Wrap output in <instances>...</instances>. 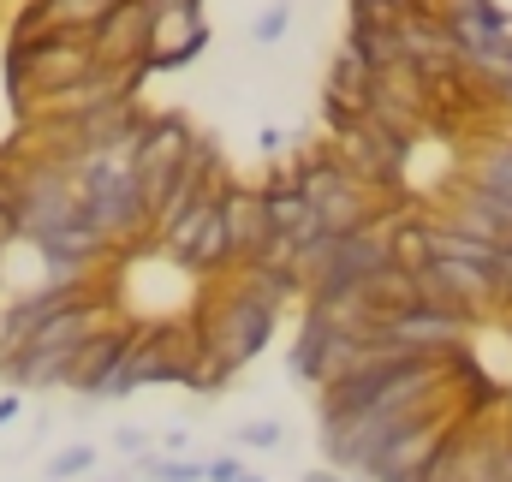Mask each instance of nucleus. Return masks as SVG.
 <instances>
[{
  "instance_id": "f257e3e1",
  "label": "nucleus",
  "mask_w": 512,
  "mask_h": 482,
  "mask_svg": "<svg viewBox=\"0 0 512 482\" xmlns=\"http://www.w3.org/2000/svg\"><path fill=\"white\" fill-rule=\"evenodd\" d=\"M108 328V304H72V310H60L54 322H42L12 358H0V375L12 381V387H66V375H72V358L96 340Z\"/></svg>"
},
{
  "instance_id": "f03ea898",
  "label": "nucleus",
  "mask_w": 512,
  "mask_h": 482,
  "mask_svg": "<svg viewBox=\"0 0 512 482\" xmlns=\"http://www.w3.org/2000/svg\"><path fill=\"white\" fill-rule=\"evenodd\" d=\"M197 328H203V358H215L221 369H239V363H251L256 352H268L280 316L262 310V304H251V298H239V292H227Z\"/></svg>"
},
{
  "instance_id": "7ed1b4c3",
  "label": "nucleus",
  "mask_w": 512,
  "mask_h": 482,
  "mask_svg": "<svg viewBox=\"0 0 512 482\" xmlns=\"http://www.w3.org/2000/svg\"><path fill=\"white\" fill-rule=\"evenodd\" d=\"M453 417H459V405H453V399L429 405V411H423V417H417V423H411L405 435H393L382 453H376V459L364 465V477H370V482H417V471H423V465L435 459V447L447 441Z\"/></svg>"
},
{
  "instance_id": "20e7f679",
  "label": "nucleus",
  "mask_w": 512,
  "mask_h": 482,
  "mask_svg": "<svg viewBox=\"0 0 512 482\" xmlns=\"http://www.w3.org/2000/svg\"><path fill=\"white\" fill-rule=\"evenodd\" d=\"M72 221H78V185L66 167H36L30 179H18V239L42 244Z\"/></svg>"
},
{
  "instance_id": "39448f33",
  "label": "nucleus",
  "mask_w": 512,
  "mask_h": 482,
  "mask_svg": "<svg viewBox=\"0 0 512 482\" xmlns=\"http://www.w3.org/2000/svg\"><path fill=\"white\" fill-rule=\"evenodd\" d=\"M387 262V227L382 221H370V227H358V233H346V239L334 244V262H328V274L310 286V304H340V298H352L370 274H382Z\"/></svg>"
},
{
  "instance_id": "423d86ee",
  "label": "nucleus",
  "mask_w": 512,
  "mask_h": 482,
  "mask_svg": "<svg viewBox=\"0 0 512 482\" xmlns=\"http://www.w3.org/2000/svg\"><path fill=\"white\" fill-rule=\"evenodd\" d=\"M191 143H197V131L179 120V114H161V120L143 125V143H137V161H131V173H137V185H143V203H149V221H155V203H161V191H167V179L185 167V155H191Z\"/></svg>"
},
{
  "instance_id": "0eeeda50",
  "label": "nucleus",
  "mask_w": 512,
  "mask_h": 482,
  "mask_svg": "<svg viewBox=\"0 0 512 482\" xmlns=\"http://www.w3.org/2000/svg\"><path fill=\"white\" fill-rule=\"evenodd\" d=\"M149 30H155V12H149L143 0H114V6L102 12V24L90 30V60H96V66H114V72L143 66Z\"/></svg>"
},
{
  "instance_id": "6e6552de",
  "label": "nucleus",
  "mask_w": 512,
  "mask_h": 482,
  "mask_svg": "<svg viewBox=\"0 0 512 482\" xmlns=\"http://www.w3.org/2000/svg\"><path fill=\"white\" fill-rule=\"evenodd\" d=\"M471 334V316H453V310H429V304H411L405 316L387 322V340L411 346L417 358H447L453 346H465Z\"/></svg>"
},
{
  "instance_id": "1a4fd4ad",
  "label": "nucleus",
  "mask_w": 512,
  "mask_h": 482,
  "mask_svg": "<svg viewBox=\"0 0 512 482\" xmlns=\"http://www.w3.org/2000/svg\"><path fill=\"white\" fill-rule=\"evenodd\" d=\"M72 304H90V286H36L30 298H18V304L6 310V322H0V352L12 358L42 322H54V316L72 310Z\"/></svg>"
},
{
  "instance_id": "9d476101",
  "label": "nucleus",
  "mask_w": 512,
  "mask_h": 482,
  "mask_svg": "<svg viewBox=\"0 0 512 482\" xmlns=\"http://www.w3.org/2000/svg\"><path fill=\"white\" fill-rule=\"evenodd\" d=\"M203 42H209L203 12H197V6H167V12H155V30H149V54H143V66H179V60L203 54Z\"/></svg>"
},
{
  "instance_id": "9b49d317",
  "label": "nucleus",
  "mask_w": 512,
  "mask_h": 482,
  "mask_svg": "<svg viewBox=\"0 0 512 482\" xmlns=\"http://www.w3.org/2000/svg\"><path fill=\"white\" fill-rule=\"evenodd\" d=\"M131 328H102L78 358H72V375H66V387L72 393H84V399H102L108 393V381L120 375V363H126V352H131Z\"/></svg>"
},
{
  "instance_id": "f8f14e48",
  "label": "nucleus",
  "mask_w": 512,
  "mask_h": 482,
  "mask_svg": "<svg viewBox=\"0 0 512 482\" xmlns=\"http://www.w3.org/2000/svg\"><path fill=\"white\" fill-rule=\"evenodd\" d=\"M221 233H227V268L256 262V250L268 239V209H262V197L227 185V197H221Z\"/></svg>"
},
{
  "instance_id": "ddd939ff",
  "label": "nucleus",
  "mask_w": 512,
  "mask_h": 482,
  "mask_svg": "<svg viewBox=\"0 0 512 482\" xmlns=\"http://www.w3.org/2000/svg\"><path fill=\"white\" fill-rule=\"evenodd\" d=\"M358 298L370 304V316L376 322H393V316H405L411 304H417V286H411V268H399V262H387L382 274H370L364 286H358Z\"/></svg>"
},
{
  "instance_id": "4468645a",
  "label": "nucleus",
  "mask_w": 512,
  "mask_h": 482,
  "mask_svg": "<svg viewBox=\"0 0 512 482\" xmlns=\"http://www.w3.org/2000/svg\"><path fill=\"white\" fill-rule=\"evenodd\" d=\"M233 292L280 316V304H292L304 286L292 280V268H262V262H245V268H233Z\"/></svg>"
},
{
  "instance_id": "2eb2a0df",
  "label": "nucleus",
  "mask_w": 512,
  "mask_h": 482,
  "mask_svg": "<svg viewBox=\"0 0 512 482\" xmlns=\"http://www.w3.org/2000/svg\"><path fill=\"white\" fill-rule=\"evenodd\" d=\"M292 185H298V197L310 203V209H328L334 197H346V191H358V179L334 161V155H316V161H304L298 173H292Z\"/></svg>"
},
{
  "instance_id": "dca6fc26",
  "label": "nucleus",
  "mask_w": 512,
  "mask_h": 482,
  "mask_svg": "<svg viewBox=\"0 0 512 482\" xmlns=\"http://www.w3.org/2000/svg\"><path fill=\"white\" fill-rule=\"evenodd\" d=\"M322 352H328V322H322V310H304V328H298V340H292V375L304 381V387H316L322 381Z\"/></svg>"
},
{
  "instance_id": "f3484780",
  "label": "nucleus",
  "mask_w": 512,
  "mask_h": 482,
  "mask_svg": "<svg viewBox=\"0 0 512 482\" xmlns=\"http://www.w3.org/2000/svg\"><path fill=\"white\" fill-rule=\"evenodd\" d=\"M346 48H352V54H358L376 78H382V72H393V66H405L399 36H393L387 24H352V42H346Z\"/></svg>"
},
{
  "instance_id": "a211bd4d",
  "label": "nucleus",
  "mask_w": 512,
  "mask_h": 482,
  "mask_svg": "<svg viewBox=\"0 0 512 482\" xmlns=\"http://www.w3.org/2000/svg\"><path fill=\"white\" fill-rule=\"evenodd\" d=\"M137 477H149V482H209L197 459H167V453H149V459L137 465Z\"/></svg>"
},
{
  "instance_id": "6ab92c4d",
  "label": "nucleus",
  "mask_w": 512,
  "mask_h": 482,
  "mask_svg": "<svg viewBox=\"0 0 512 482\" xmlns=\"http://www.w3.org/2000/svg\"><path fill=\"white\" fill-rule=\"evenodd\" d=\"M84 471H96V447H66V453L48 459V482H72Z\"/></svg>"
},
{
  "instance_id": "aec40b11",
  "label": "nucleus",
  "mask_w": 512,
  "mask_h": 482,
  "mask_svg": "<svg viewBox=\"0 0 512 482\" xmlns=\"http://www.w3.org/2000/svg\"><path fill=\"white\" fill-rule=\"evenodd\" d=\"M411 6H417V0H352V12H358L352 24H387V30H393Z\"/></svg>"
},
{
  "instance_id": "412c9836",
  "label": "nucleus",
  "mask_w": 512,
  "mask_h": 482,
  "mask_svg": "<svg viewBox=\"0 0 512 482\" xmlns=\"http://www.w3.org/2000/svg\"><path fill=\"white\" fill-rule=\"evenodd\" d=\"M280 441H286L280 423H245V429H233V447H256V453H280Z\"/></svg>"
},
{
  "instance_id": "4be33fe9",
  "label": "nucleus",
  "mask_w": 512,
  "mask_h": 482,
  "mask_svg": "<svg viewBox=\"0 0 512 482\" xmlns=\"http://www.w3.org/2000/svg\"><path fill=\"white\" fill-rule=\"evenodd\" d=\"M286 30H292V6H286V0H280V6H262V12H256V24H251L256 42H280Z\"/></svg>"
},
{
  "instance_id": "5701e85b",
  "label": "nucleus",
  "mask_w": 512,
  "mask_h": 482,
  "mask_svg": "<svg viewBox=\"0 0 512 482\" xmlns=\"http://www.w3.org/2000/svg\"><path fill=\"white\" fill-rule=\"evenodd\" d=\"M114 447H120V453H126V459H137V465H143V459H149V453H155V435H149V429H114Z\"/></svg>"
},
{
  "instance_id": "b1692460",
  "label": "nucleus",
  "mask_w": 512,
  "mask_h": 482,
  "mask_svg": "<svg viewBox=\"0 0 512 482\" xmlns=\"http://www.w3.org/2000/svg\"><path fill=\"white\" fill-rule=\"evenodd\" d=\"M489 482H512V441H489Z\"/></svg>"
},
{
  "instance_id": "393cba45",
  "label": "nucleus",
  "mask_w": 512,
  "mask_h": 482,
  "mask_svg": "<svg viewBox=\"0 0 512 482\" xmlns=\"http://www.w3.org/2000/svg\"><path fill=\"white\" fill-rule=\"evenodd\" d=\"M203 477H209V482H245L251 471H245L233 453H221V459H209V465H203Z\"/></svg>"
},
{
  "instance_id": "a878e982",
  "label": "nucleus",
  "mask_w": 512,
  "mask_h": 482,
  "mask_svg": "<svg viewBox=\"0 0 512 482\" xmlns=\"http://www.w3.org/2000/svg\"><path fill=\"white\" fill-rule=\"evenodd\" d=\"M18 411H24V399H18V393H6V399H0V423H12Z\"/></svg>"
},
{
  "instance_id": "bb28decb",
  "label": "nucleus",
  "mask_w": 512,
  "mask_h": 482,
  "mask_svg": "<svg viewBox=\"0 0 512 482\" xmlns=\"http://www.w3.org/2000/svg\"><path fill=\"white\" fill-rule=\"evenodd\" d=\"M304 482H346V477H340V471H310Z\"/></svg>"
},
{
  "instance_id": "cd10ccee",
  "label": "nucleus",
  "mask_w": 512,
  "mask_h": 482,
  "mask_svg": "<svg viewBox=\"0 0 512 482\" xmlns=\"http://www.w3.org/2000/svg\"><path fill=\"white\" fill-rule=\"evenodd\" d=\"M501 108H507V114H512V78H507V90H501Z\"/></svg>"
},
{
  "instance_id": "c85d7f7f",
  "label": "nucleus",
  "mask_w": 512,
  "mask_h": 482,
  "mask_svg": "<svg viewBox=\"0 0 512 482\" xmlns=\"http://www.w3.org/2000/svg\"><path fill=\"white\" fill-rule=\"evenodd\" d=\"M245 482H262V477H245Z\"/></svg>"
}]
</instances>
